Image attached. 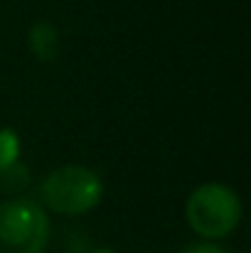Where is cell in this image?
I'll return each mask as SVG.
<instances>
[{"label": "cell", "mask_w": 251, "mask_h": 253, "mask_svg": "<svg viewBox=\"0 0 251 253\" xmlns=\"http://www.w3.org/2000/svg\"><path fill=\"white\" fill-rule=\"evenodd\" d=\"M103 199V179L86 165H62L52 169L37 189V202L45 211L79 216L96 209Z\"/></svg>", "instance_id": "obj_1"}, {"label": "cell", "mask_w": 251, "mask_h": 253, "mask_svg": "<svg viewBox=\"0 0 251 253\" xmlns=\"http://www.w3.org/2000/svg\"><path fill=\"white\" fill-rule=\"evenodd\" d=\"M185 219L197 236L209 241L224 239L242 221V199L222 182H204L187 197Z\"/></svg>", "instance_id": "obj_2"}, {"label": "cell", "mask_w": 251, "mask_h": 253, "mask_svg": "<svg viewBox=\"0 0 251 253\" xmlns=\"http://www.w3.org/2000/svg\"><path fill=\"white\" fill-rule=\"evenodd\" d=\"M50 216L32 197L0 202V253H45L50 244Z\"/></svg>", "instance_id": "obj_3"}, {"label": "cell", "mask_w": 251, "mask_h": 253, "mask_svg": "<svg viewBox=\"0 0 251 253\" xmlns=\"http://www.w3.org/2000/svg\"><path fill=\"white\" fill-rule=\"evenodd\" d=\"M27 49L37 62H54L62 52V35L54 22L40 20L27 30Z\"/></svg>", "instance_id": "obj_4"}, {"label": "cell", "mask_w": 251, "mask_h": 253, "mask_svg": "<svg viewBox=\"0 0 251 253\" xmlns=\"http://www.w3.org/2000/svg\"><path fill=\"white\" fill-rule=\"evenodd\" d=\"M30 182H32V174L22 160L0 169V192H5V194L22 197V192L30 187Z\"/></svg>", "instance_id": "obj_5"}, {"label": "cell", "mask_w": 251, "mask_h": 253, "mask_svg": "<svg viewBox=\"0 0 251 253\" xmlns=\"http://www.w3.org/2000/svg\"><path fill=\"white\" fill-rule=\"evenodd\" d=\"M20 160V135L12 128H0V169Z\"/></svg>", "instance_id": "obj_6"}, {"label": "cell", "mask_w": 251, "mask_h": 253, "mask_svg": "<svg viewBox=\"0 0 251 253\" xmlns=\"http://www.w3.org/2000/svg\"><path fill=\"white\" fill-rule=\"evenodd\" d=\"M180 253H229V251H224L222 246H217L212 241H204V244H192V246L182 249Z\"/></svg>", "instance_id": "obj_7"}, {"label": "cell", "mask_w": 251, "mask_h": 253, "mask_svg": "<svg viewBox=\"0 0 251 253\" xmlns=\"http://www.w3.org/2000/svg\"><path fill=\"white\" fill-rule=\"evenodd\" d=\"M89 253H116L113 249H94V251H89Z\"/></svg>", "instance_id": "obj_8"}]
</instances>
